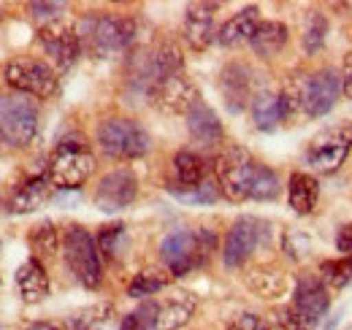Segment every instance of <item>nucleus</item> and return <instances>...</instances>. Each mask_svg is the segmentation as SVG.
Returning <instances> with one entry per match:
<instances>
[{"label":"nucleus","instance_id":"nucleus-4","mask_svg":"<svg viewBox=\"0 0 352 330\" xmlns=\"http://www.w3.org/2000/svg\"><path fill=\"white\" fill-rule=\"evenodd\" d=\"M63 257L74 279L85 289H98L103 282V257L95 236L82 225H71L63 233Z\"/></svg>","mask_w":352,"mask_h":330},{"label":"nucleus","instance_id":"nucleus-33","mask_svg":"<svg viewBox=\"0 0 352 330\" xmlns=\"http://www.w3.org/2000/svg\"><path fill=\"white\" fill-rule=\"evenodd\" d=\"M320 282L331 289H344L352 285V257H333L320 263Z\"/></svg>","mask_w":352,"mask_h":330},{"label":"nucleus","instance_id":"nucleus-2","mask_svg":"<svg viewBox=\"0 0 352 330\" xmlns=\"http://www.w3.org/2000/svg\"><path fill=\"white\" fill-rule=\"evenodd\" d=\"M214 244V230H174L160 241V260L171 276H187L209 263Z\"/></svg>","mask_w":352,"mask_h":330},{"label":"nucleus","instance_id":"nucleus-40","mask_svg":"<svg viewBox=\"0 0 352 330\" xmlns=\"http://www.w3.org/2000/svg\"><path fill=\"white\" fill-rule=\"evenodd\" d=\"M336 249L342 252V257H352V222L339 228V233H336Z\"/></svg>","mask_w":352,"mask_h":330},{"label":"nucleus","instance_id":"nucleus-14","mask_svg":"<svg viewBox=\"0 0 352 330\" xmlns=\"http://www.w3.org/2000/svg\"><path fill=\"white\" fill-rule=\"evenodd\" d=\"M138 195V179L131 168L109 170L95 187V206L106 214H117L128 208Z\"/></svg>","mask_w":352,"mask_h":330},{"label":"nucleus","instance_id":"nucleus-35","mask_svg":"<svg viewBox=\"0 0 352 330\" xmlns=\"http://www.w3.org/2000/svg\"><path fill=\"white\" fill-rule=\"evenodd\" d=\"M328 36V16L322 11H311L307 16V28H304V49L307 54H317L325 46Z\"/></svg>","mask_w":352,"mask_h":330},{"label":"nucleus","instance_id":"nucleus-41","mask_svg":"<svg viewBox=\"0 0 352 330\" xmlns=\"http://www.w3.org/2000/svg\"><path fill=\"white\" fill-rule=\"evenodd\" d=\"M342 92H344V98L352 100V52H347V57L342 63Z\"/></svg>","mask_w":352,"mask_h":330},{"label":"nucleus","instance_id":"nucleus-18","mask_svg":"<svg viewBox=\"0 0 352 330\" xmlns=\"http://www.w3.org/2000/svg\"><path fill=\"white\" fill-rule=\"evenodd\" d=\"M52 190L54 187H52V182H49L46 173L30 176V179L19 182L11 190V195L6 198V208L3 211H8V214H30V211H38V208H44L49 204Z\"/></svg>","mask_w":352,"mask_h":330},{"label":"nucleus","instance_id":"nucleus-19","mask_svg":"<svg viewBox=\"0 0 352 330\" xmlns=\"http://www.w3.org/2000/svg\"><path fill=\"white\" fill-rule=\"evenodd\" d=\"M220 92L225 98L228 111L239 114L247 109V103H252V74L247 65L241 63H230L225 65L220 74Z\"/></svg>","mask_w":352,"mask_h":330},{"label":"nucleus","instance_id":"nucleus-21","mask_svg":"<svg viewBox=\"0 0 352 330\" xmlns=\"http://www.w3.org/2000/svg\"><path fill=\"white\" fill-rule=\"evenodd\" d=\"M187 133H190L192 144H198V146H217L225 138L217 111L212 106H206L204 100L187 111Z\"/></svg>","mask_w":352,"mask_h":330},{"label":"nucleus","instance_id":"nucleus-23","mask_svg":"<svg viewBox=\"0 0 352 330\" xmlns=\"http://www.w3.org/2000/svg\"><path fill=\"white\" fill-rule=\"evenodd\" d=\"M258 25H261V8L258 6H247L239 14H233L220 30H217V43L225 46V49H230V46H239V43L250 41Z\"/></svg>","mask_w":352,"mask_h":330},{"label":"nucleus","instance_id":"nucleus-44","mask_svg":"<svg viewBox=\"0 0 352 330\" xmlns=\"http://www.w3.org/2000/svg\"><path fill=\"white\" fill-rule=\"evenodd\" d=\"M336 328V322H331V325H325V330H333Z\"/></svg>","mask_w":352,"mask_h":330},{"label":"nucleus","instance_id":"nucleus-15","mask_svg":"<svg viewBox=\"0 0 352 330\" xmlns=\"http://www.w3.org/2000/svg\"><path fill=\"white\" fill-rule=\"evenodd\" d=\"M263 228L265 225L255 217H239L230 225L225 236V247H222V260L228 268H239L252 257V252L263 239Z\"/></svg>","mask_w":352,"mask_h":330},{"label":"nucleus","instance_id":"nucleus-37","mask_svg":"<svg viewBox=\"0 0 352 330\" xmlns=\"http://www.w3.org/2000/svg\"><path fill=\"white\" fill-rule=\"evenodd\" d=\"M222 195L220 184H217V179L212 182V179H206L195 192H187V195H179L182 201H190V204H214L217 198Z\"/></svg>","mask_w":352,"mask_h":330},{"label":"nucleus","instance_id":"nucleus-10","mask_svg":"<svg viewBox=\"0 0 352 330\" xmlns=\"http://www.w3.org/2000/svg\"><path fill=\"white\" fill-rule=\"evenodd\" d=\"M350 152L352 124H336V127H328V130H322V133H317L311 138V144L307 149V163L317 173L328 176V173H333V170H339L344 165Z\"/></svg>","mask_w":352,"mask_h":330},{"label":"nucleus","instance_id":"nucleus-11","mask_svg":"<svg viewBox=\"0 0 352 330\" xmlns=\"http://www.w3.org/2000/svg\"><path fill=\"white\" fill-rule=\"evenodd\" d=\"M339 95L344 92H342V71L336 68H320L301 84V106L311 120L325 117L339 103Z\"/></svg>","mask_w":352,"mask_h":330},{"label":"nucleus","instance_id":"nucleus-8","mask_svg":"<svg viewBox=\"0 0 352 330\" xmlns=\"http://www.w3.org/2000/svg\"><path fill=\"white\" fill-rule=\"evenodd\" d=\"M38 43L49 57V65L57 71V74H68L79 54H82V38H79V30L74 22L68 19H54V22H46L38 28Z\"/></svg>","mask_w":352,"mask_h":330},{"label":"nucleus","instance_id":"nucleus-9","mask_svg":"<svg viewBox=\"0 0 352 330\" xmlns=\"http://www.w3.org/2000/svg\"><path fill=\"white\" fill-rule=\"evenodd\" d=\"M0 127L6 130L11 146H28L38 133V106L28 95L8 92L0 95Z\"/></svg>","mask_w":352,"mask_h":330},{"label":"nucleus","instance_id":"nucleus-30","mask_svg":"<svg viewBox=\"0 0 352 330\" xmlns=\"http://www.w3.org/2000/svg\"><path fill=\"white\" fill-rule=\"evenodd\" d=\"M28 244L33 249V257L36 260H52L57 254V244H60V236H57V228L54 222H38L30 233H28Z\"/></svg>","mask_w":352,"mask_h":330},{"label":"nucleus","instance_id":"nucleus-34","mask_svg":"<svg viewBox=\"0 0 352 330\" xmlns=\"http://www.w3.org/2000/svg\"><path fill=\"white\" fill-rule=\"evenodd\" d=\"M157 320H160V303L144 300V303H138V309H133L122 320L120 330H157Z\"/></svg>","mask_w":352,"mask_h":330},{"label":"nucleus","instance_id":"nucleus-3","mask_svg":"<svg viewBox=\"0 0 352 330\" xmlns=\"http://www.w3.org/2000/svg\"><path fill=\"white\" fill-rule=\"evenodd\" d=\"M95 173V155L82 138H65L54 146L46 176L54 190H79Z\"/></svg>","mask_w":352,"mask_h":330},{"label":"nucleus","instance_id":"nucleus-28","mask_svg":"<svg viewBox=\"0 0 352 330\" xmlns=\"http://www.w3.org/2000/svg\"><path fill=\"white\" fill-rule=\"evenodd\" d=\"M250 111H252V122L258 130L271 133L276 124L285 120V111H282V95L276 92H258L250 103Z\"/></svg>","mask_w":352,"mask_h":330},{"label":"nucleus","instance_id":"nucleus-24","mask_svg":"<svg viewBox=\"0 0 352 330\" xmlns=\"http://www.w3.org/2000/svg\"><path fill=\"white\" fill-rule=\"evenodd\" d=\"M195 309H198V295L190 292V289H176L174 295H168V300L160 306L157 330H179L182 325L190 322Z\"/></svg>","mask_w":352,"mask_h":330},{"label":"nucleus","instance_id":"nucleus-6","mask_svg":"<svg viewBox=\"0 0 352 330\" xmlns=\"http://www.w3.org/2000/svg\"><path fill=\"white\" fill-rule=\"evenodd\" d=\"M258 160L241 146H225L214 157V179L220 184L222 195L233 204L250 201V184L255 176Z\"/></svg>","mask_w":352,"mask_h":330},{"label":"nucleus","instance_id":"nucleus-32","mask_svg":"<svg viewBox=\"0 0 352 330\" xmlns=\"http://www.w3.org/2000/svg\"><path fill=\"white\" fill-rule=\"evenodd\" d=\"M279 192H282V184H279L276 170H271L268 165L258 163L252 184H250V201H276Z\"/></svg>","mask_w":352,"mask_h":330},{"label":"nucleus","instance_id":"nucleus-22","mask_svg":"<svg viewBox=\"0 0 352 330\" xmlns=\"http://www.w3.org/2000/svg\"><path fill=\"white\" fill-rule=\"evenodd\" d=\"M16 287L25 303H41L49 295V274H46L44 263L30 257L16 268Z\"/></svg>","mask_w":352,"mask_h":330},{"label":"nucleus","instance_id":"nucleus-27","mask_svg":"<svg viewBox=\"0 0 352 330\" xmlns=\"http://www.w3.org/2000/svg\"><path fill=\"white\" fill-rule=\"evenodd\" d=\"M317 198H320V184L311 173H304V170H296L287 182V201H290V208L298 214V217H307L314 211L317 206Z\"/></svg>","mask_w":352,"mask_h":330},{"label":"nucleus","instance_id":"nucleus-16","mask_svg":"<svg viewBox=\"0 0 352 330\" xmlns=\"http://www.w3.org/2000/svg\"><path fill=\"white\" fill-rule=\"evenodd\" d=\"M290 306L296 309V314L304 322V328L314 330L322 322V317L328 314V309H331L328 287L314 276H301L298 285H296V295H293Z\"/></svg>","mask_w":352,"mask_h":330},{"label":"nucleus","instance_id":"nucleus-42","mask_svg":"<svg viewBox=\"0 0 352 330\" xmlns=\"http://www.w3.org/2000/svg\"><path fill=\"white\" fill-rule=\"evenodd\" d=\"M25 330H65V328L57 325V322H33V325H28Z\"/></svg>","mask_w":352,"mask_h":330},{"label":"nucleus","instance_id":"nucleus-31","mask_svg":"<svg viewBox=\"0 0 352 330\" xmlns=\"http://www.w3.org/2000/svg\"><path fill=\"white\" fill-rule=\"evenodd\" d=\"M171 285V274L160 271V268H144L133 276V282L128 285V295L131 298H144V295H155L160 289H166Z\"/></svg>","mask_w":352,"mask_h":330},{"label":"nucleus","instance_id":"nucleus-7","mask_svg":"<svg viewBox=\"0 0 352 330\" xmlns=\"http://www.w3.org/2000/svg\"><path fill=\"white\" fill-rule=\"evenodd\" d=\"M3 82L19 95L46 100L57 92V71L38 57H14L3 68Z\"/></svg>","mask_w":352,"mask_h":330},{"label":"nucleus","instance_id":"nucleus-26","mask_svg":"<svg viewBox=\"0 0 352 330\" xmlns=\"http://www.w3.org/2000/svg\"><path fill=\"white\" fill-rule=\"evenodd\" d=\"M247 285H250V289H252L258 298H263V300H279L282 295H287L290 279H287V274H285L282 268H276V265H261V268H255V271L247 276Z\"/></svg>","mask_w":352,"mask_h":330},{"label":"nucleus","instance_id":"nucleus-38","mask_svg":"<svg viewBox=\"0 0 352 330\" xmlns=\"http://www.w3.org/2000/svg\"><path fill=\"white\" fill-rule=\"evenodd\" d=\"M230 330H274V322L261 317V314L244 311V314H239V317L230 322Z\"/></svg>","mask_w":352,"mask_h":330},{"label":"nucleus","instance_id":"nucleus-29","mask_svg":"<svg viewBox=\"0 0 352 330\" xmlns=\"http://www.w3.org/2000/svg\"><path fill=\"white\" fill-rule=\"evenodd\" d=\"M114 317V306L111 303H92L79 311H74L68 317V330H106Z\"/></svg>","mask_w":352,"mask_h":330},{"label":"nucleus","instance_id":"nucleus-12","mask_svg":"<svg viewBox=\"0 0 352 330\" xmlns=\"http://www.w3.org/2000/svg\"><path fill=\"white\" fill-rule=\"evenodd\" d=\"M182 68H184V57H182L179 46L171 41H163L144 52V57H141V63H138L135 79H138V84H141L146 92H152L157 84H163L166 79L182 74Z\"/></svg>","mask_w":352,"mask_h":330},{"label":"nucleus","instance_id":"nucleus-36","mask_svg":"<svg viewBox=\"0 0 352 330\" xmlns=\"http://www.w3.org/2000/svg\"><path fill=\"white\" fill-rule=\"evenodd\" d=\"M122 236H125V225H120V222L100 228V233L95 236L98 249H100V257H114L117 254V244H120Z\"/></svg>","mask_w":352,"mask_h":330},{"label":"nucleus","instance_id":"nucleus-20","mask_svg":"<svg viewBox=\"0 0 352 330\" xmlns=\"http://www.w3.org/2000/svg\"><path fill=\"white\" fill-rule=\"evenodd\" d=\"M174 176H176V187H168L176 198L179 195H187V192H195L206 179H209V170H206V160L192 152V149H179L174 155Z\"/></svg>","mask_w":352,"mask_h":330},{"label":"nucleus","instance_id":"nucleus-13","mask_svg":"<svg viewBox=\"0 0 352 330\" xmlns=\"http://www.w3.org/2000/svg\"><path fill=\"white\" fill-rule=\"evenodd\" d=\"M149 98H152V106L157 111H163L168 117H179V114L187 117V111L195 103H201V89H198V84L192 82L190 76L176 74V76L166 79L163 84H157L149 92Z\"/></svg>","mask_w":352,"mask_h":330},{"label":"nucleus","instance_id":"nucleus-1","mask_svg":"<svg viewBox=\"0 0 352 330\" xmlns=\"http://www.w3.org/2000/svg\"><path fill=\"white\" fill-rule=\"evenodd\" d=\"M76 30L82 38V49L98 60L125 52L135 41V22L122 14H87L82 19V28Z\"/></svg>","mask_w":352,"mask_h":330},{"label":"nucleus","instance_id":"nucleus-43","mask_svg":"<svg viewBox=\"0 0 352 330\" xmlns=\"http://www.w3.org/2000/svg\"><path fill=\"white\" fill-rule=\"evenodd\" d=\"M8 146H11V141H8V135H6V130L0 127V157L8 152Z\"/></svg>","mask_w":352,"mask_h":330},{"label":"nucleus","instance_id":"nucleus-17","mask_svg":"<svg viewBox=\"0 0 352 330\" xmlns=\"http://www.w3.org/2000/svg\"><path fill=\"white\" fill-rule=\"evenodd\" d=\"M214 11H217V3H190L187 6L182 33H184V41L190 43V49L204 52L212 46V41H217Z\"/></svg>","mask_w":352,"mask_h":330},{"label":"nucleus","instance_id":"nucleus-25","mask_svg":"<svg viewBox=\"0 0 352 330\" xmlns=\"http://www.w3.org/2000/svg\"><path fill=\"white\" fill-rule=\"evenodd\" d=\"M287 36H290V30H287L285 22H279V19H261V25L255 28V33L250 38V46H252V52L258 57L271 60V57H276L285 49Z\"/></svg>","mask_w":352,"mask_h":330},{"label":"nucleus","instance_id":"nucleus-39","mask_svg":"<svg viewBox=\"0 0 352 330\" xmlns=\"http://www.w3.org/2000/svg\"><path fill=\"white\" fill-rule=\"evenodd\" d=\"M28 8H30V14H33V16L54 22V19H57V14H60L65 6H63V3H41V0H36V3H30Z\"/></svg>","mask_w":352,"mask_h":330},{"label":"nucleus","instance_id":"nucleus-5","mask_svg":"<svg viewBox=\"0 0 352 330\" xmlns=\"http://www.w3.org/2000/svg\"><path fill=\"white\" fill-rule=\"evenodd\" d=\"M149 133L131 117H109L98 124V146L111 160H138L149 152Z\"/></svg>","mask_w":352,"mask_h":330}]
</instances>
